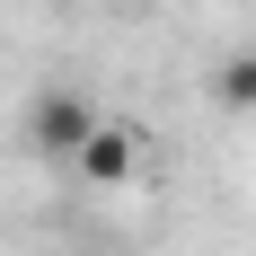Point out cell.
I'll list each match as a JSON object with an SVG mask.
<instances>
[{"instance_id":"6da1fadb","label":"cell","mask_w":256,"mask_h":256,"mask_svg":"<svg viewBox=\"0 0 256 256\" xmlns=\"http://www.w3.org/2000/svg\"><path fill=\"white\" fill-rule=\"evenodd\" d=\"M98 132V98L88 88H36V106H26V142H36V159H53V168H71V150Z\"/></svg>"},{"instance_id":"7a4b0ae2","label":"cell","mask_w":256,"mask_h":256,"mask_svg":"<svg viewBox=\"0 0 256 256\" xmlns=\"http://www.w3.org/2000/svg\"><path fill=\"white\" fill-rule=\"evenodd\" d=\"M71 168H80L88 186H132V168H142V142H132L124 124H106V115H98V132L71 150Z\"/></svg>"},{"instance_id":"3957f363","label":"cell","mask_w":256,"mask_h":256,"mask_svg":"<svg viewBox=\"0 0 256 256\" xmlns=\"http://www.w3.org/2000/svg\"><path fill=\"white\" fill-rule=\"evenodd\" d=\"M212 98L230 106V115H256V53H230V62L212 71Z\"/></svg>"}]
</instances>
